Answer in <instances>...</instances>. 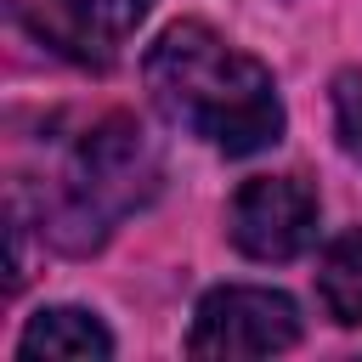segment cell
Returning a JSON list of instances; mask_svg holds the SVG:
<instances>
[{
	"instance_id": "obj_3",
	"label": "cell",
	"mask_w": 362,
	"mask_h": 362,
	"mask_svg": "<svg viewBox=\"0 0 362 362\" xmlns=\"http://www.w3.org/2000/svg\"><path fill=\"white\" fill-rule=\"evenodd\" d=\"M294 339H300V305L283 288L226 283L198 300L187 351L204 362H232V356H277Z\"/></svg>"
},
{
	"instance_id": "obj_1",
	"label": "cell",
	"mask_w": 362,
	"mask_h": 362,
	"mask_svg": "<svg viewBox=\"0 0 362 362\" xmlns=\"http://www.w3.org/2000/svg\"><path fill=\"white\" fill-rule=\"evenodd\" d=\"M141 74L158 113L226 158H249L283 141L277 79L249 51L226 45L209 23H170L153 40Z\"/></svg>"
},
{
	"instance_id": "obj_6",
	"label": "cell",
	"mask_w": 362,
	"mask_h": 362,
	"mask_svg": "<svg viewBox=\"0 0 362 362\" xmlns=\"http://www.w3.org/2000/svg\"><path fill=\"white\" fill-rule=\"evenodd\" d=\"M317 294L322 311L339 328H362V226L339 232L317 260Z\"/></svg>"
},
{
	"instance_id": "obj_7",
	"label": "cell",
	"mask_w": 362,
	"mask_h": 362,
	"mask_svg": "<svg viewBox=\"0 0 362 362\" xmlns=\"http://www.w3.org/2000/svg\"><path fill=\"white\" fill-rule=\"evenodd\" d=\"M62 6L79 23V34H96V40H124L153 11V0H62Z\"/></svg>"
},
{
	"instance_id": "obj_8",
	"label": "cell",
	"mask_w": 362,
	"mask_h": 362,
	"mask_svg": "<svg viewBox=\"0 0 362 362\" xmlns=\"http://www.w3.org/2000/svg\"><path fill=\"white\" fill-rule=\"evenodd\" d=\"M334 136H339V147L362 164V74H356V68L334 79Z\"/></svg>"
},
{
	"instance_id": "obj_2",
	"label": "cell",
	"mask_w": 362,
	"mask_h": 362,
	"mask_svg": "<svg viewBox=\"0 0 362 362\" xmlns=\"http://www.w3.org/2000/svg\"><path fill=\"white\" fill-rule=\"evenodd\" d=\"M158 181H164V164H158L153 136L136 119L113 113L79 136L62 181L40 204V221H45L40 232L68 255H90V249H102V238L113 232L119 215L141 209L158 192Z\"/></svg>"
},
{
	"instance_id": "obj_4",
	"label": "cell",
	"mask_w": 362,
	"mask_h": 362,
	"mask_svg": "<svg viewBox=\"0 0 362 362\" xmlns=\"http://www.w3.org/2000/svg\"><path fill=\"white\" fill-rule=\"evenodd\" d=\"M317 187L305 175H255L226 204V238L249 260H294L317 243Z\"/></svg>"
},
{
	"instance_id": "obj_5",
	"label": "cell",
	"mask_w": 362,
	"mask_h": 362,
	"mask_svg": "<svg viewBox=\"0 0 362 362\" xmlns=\"http://www.w3.org/2000/svg\"><path fill=\"white\" fill-rule=\"evenodd\" d=\"M17 356L23 362H107L113 334L85 305H45L17 334Z\"/></svg>"
}]
</instances>
